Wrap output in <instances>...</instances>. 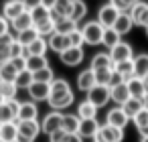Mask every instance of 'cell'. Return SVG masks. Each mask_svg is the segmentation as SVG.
<instances>
[{
    "mask_svg": "<svg viewBox=\"0 0 148 142\" xmlns=\"http://www.w3.org/2000/svg\"><path fill=\"white\" fill-rule=\"evenodd\" d=\"M140 27H148V6H146V10H144V14H142V19H140Z\"/></svg>",
    "mask_w": 148,
    "mask_h": 142,
    "instance_id": "obj_54",
    "label": "cell"
},
{
    "mask_svg": "<svg viewBox=\"0 0 148 142\" xmlns=\"http://www.w3.org/2000/svg\"><path fill=\"white\" fill-rule=\"evenodd\" d=\"M79 124H81V120H79L77 114H63V126L61 128L67 134H77L79 132Z\"/></svg>",
    "mask_w": 148,
    "mask_h": 142,
    "instance_id": "obj_29",
    "label": "cell"
},
{
    "mask_svg": "<svg viewBox=\"0 0 148 142\" xmlns=\"http://www.w3.org/2000/svg\"><path fill=\"white\" fill-rule=\"evenodd\" d=\"M85 14H87L85 2H83V0H73V8H71V14H69V16H71L75 23H79V21L85 19Z\"/></svg>",
    "mask_w": 148,
    "mask_h": 142,
    "instance_id": "obj_38",
    "label": "cell"
},
{
    "mask_svg": "<svg viewBox=\"0 0 148 142\" xmlns=\"http://www.w3.org/2000/svg\"><path fill=\"white\" fill-rule=\"evenodd\" d=\"M120 41H122V37H120L114 29H106V31H103V39H101V45H103V47L114 49Z\"/></svg>",
    "mask_w": 148,
    "mask_h": 142,
    "instance_id": "obj_39",
    "label": "cell"
},
{
    "mask_svg": "<svg viewBox=\"0 0 148 142\" xmlns=\"http://www.w3.org/2000/svg\"><path fill=\"white\" fill-rule=\"evenodd\" d=\"M108 2L114 6V8H118L120 12H128L132 6H130V2H128V0H108Z\"/></svg>",
    "mask_w": 148,
    "mask_h": 142,
    "instance_id": "obj_50",
    "label": "cell"
},
{
    "mask_svg": "<svg viewBox=\"0 0 148 142\" xmlns=\"http://www.w3.org/2000/svg\"><path fill=\"white\" fill-rule=\"evenodd\" d=\"M128 122H130V118L126 116V112L122 110V106H116V108H112V110L106 114V124H108V126H114V128L124 130V128L128 126Z\"/></svg>",
    "mask_w": 148,
    "mask_h": 142,
    "instance_id": "obj_7",
    "label": "cell"
},
{
    "mask_svg": "<svg viewBox=\"0 0 148 142\" xmlns=\"http://www.w3.org/2000/svg\"><path fill=\"white\" fill-rule=\"evenodd\" d=\"M65 142H83V138H81L79 134H69Z\"/></svg>",
    "mask_w": 148,
    "mask_h": 142,
    "instance_id": "obj_55",
    "label": "cell"
},
{
    "mask_svg": "<svg viewBox=\"0 0 148 142\" xmlns=\"http://www.w3.org/2000/svg\"><path fill=\"white\" fill-rule=\"evenodd\" d=\"M89 69L91 71H97V69H114V61H112L110 53H95L93 59H91Z\"/></svg>",
    "mask_w": 148,
    "mask_h": 142,
    "instance_id": "obj_24",
    "label": "cell"
},
{
    "mask_svg": "<svg viewBox=\"0 0 148 142\" xmlns=\"http://www.w3.org/2000/svg\"><path fill=\"white\" fill-rule=\"evenodd\" d=\"M130 2V6H134V4H138V2H142V0H128Z\"/></svg>",
    "mask_w": 148,
    "mask_h": 142,
    "instance_id": "obj_58",
    "label": "cell"
},
{
    "mask_svg": "<svg viewBox=\"0 0 148 142\" xmlns=\"http://www.w3.org/2000/svg\"><path fill=\"white\" fill-rule=\"evenodd\" d=\"M114 71L124 79V81H128V79H132L134 77V61L130 59V61H120V63H114Z\"/></svg>",
    "mask_w": 148,
    "mask_h": 142,
    "instance_id": "obj_26",
    "label": "cell"
},
{
    "mask_svg": "<svg viewBox=\"0 0 148 142\" xmlns=\"http://www.w3.org/2000/svg\"><path fill=\"white\" fill-rule=\"evenodd\" d=\"M110 57H112V61H114V63L130 61V59H134V49H132V45H130V43L120 41L114 49H110Z\"/></svg>",
    "mask_w": 148,
    "mask_h": 142,
    "instance_id": "obj_8",
    "label": "cell"
},
{
    "mask_svg": "<svg viewBox=\"0 0 148 142\" xmlns=\"http://www.w3.org/2000/svg\"><path fill=\"white\" fill-rule=\"evenodd\" d=\"M138 132H140V136H142V138H144V136H148V126H146V128H142V130H138Z\"/></svg>",
    "mask_w": 148,
    "mask_h": 142,
    "instance_id": "obj_56",
    "label": "cell"
},
{
    "mask_svg": "<svg viewBox=\"0 0 148 142\" xmlns=\"http://www.w3.org/2000/svg\"><path fill=\"white\" fill-rule=\"evenodd\" d=\"M16 67L12 65V61H6V63H0V81H16Z\"/></svg>",
    "mask_w": 148,
    "mask_h": 142,
    "instance_id": "obj_33",
    "label": "cell"
},
{
    "mask_svg": "<svg viewBox=\"0 0 148 142\" xmlns=\"http://www.w3.org/2000/svg\"><path fill=\"white\" fill-rule=\"evenodd\" d=\"M47 51H49V43H47V39H43V37H39L37 41H33V43L27 47V55H39V57H45Z\"/></svg>",
    "mask_w": 148,
    "mask_h": 142,
    "instance_id": "obj_28",
    "label": "cell"
},
{
    "mask_svg": "<svg viewBox=\"0 0 148 142\" xmlns=\"http://www.w3.org/2000/svg\"><path fill=\"white\" fill-rule=\"evenodd\" d=\"M81 35H83V43L85 45H99L101 43V39H103V27L97 23V21H89V23H85L81 29Z\"/></svg>",
    "mask_w": 148,
    "mask_h": 142,
    "instance_id": "obj_1",
    "label": "cell"
},
{
    "mask_svg": "<svg viewBox=\"0 0 148 142\" xmlns=\"http://www.w3.org/2000/svg\"><path fill=\"white\" fill-rule=\"evenodd\" d=\"M73 99H75V95H73V89L71 91H65V93H55V95H49V106H51V110H55V112H61V110H67L71 104H73Z\"/></svg>",
    "mask_w": 148,
    "mask_h": 142,
    "instance_id": "obj_9",
    "label": "cell"
},
{
    "mask_svg": "<svg viewBox=\"0 0 148 142\" xmlns=\"http://www.w3.org/2000/svg\"><path fill=\"white\" fill-rule=\"evenodd\" d=\"M33 79H35V81H41V83H51V81L55 79V75H53V69H51V67H45V69L35 71V73H33Z\"/></svg>",
    "mask_w": 148,
    "mask_h": 142,
    "instance_id": "obj_43",
    "label": "cell"
},
{
    "mask_svg": "<svg viewBox=\"0 0 148 142\" xmlns=\"http://www.w3.org/2000/svg\"><path fill=\"white\" fill-rule=\"evenodd\" d=\"M144 106H146V102L136 99V97H130V99H128V102L122 106V110H124V112H126V116L132 120V118H134V116H136V114H138V112H140Z\"/></svg>",
    "mask_w": 148,
    "mask_h": 142,
    "instance_id": "obj_36",
    "label": "cell"
},
{
    "mask_svg": "<svg viewBox=\"0 0 148 142\" xmlns=\"http://www.w3.org/2000/svg\"><path fill=\"white\" fill-rule=\"evenodd\" d=\"M83 47H69L67 51H63L61 55H59V59H61V63L63 65H67V67H75V65H79L81 61H83Z\"/></svg>",
    "mask_w": 148,
    "mask_h": 142,
    "instance_id": "obj_13",
    "label": "cell"
},
{
    "mask_svg": "<svg viewBox=\"0 0 148 142\" xmlns=\"http://www.w3.org/2000/svg\"><path fill=\"white\" fill-rule=\"evenodd\" d=\"M16 37H12V33L4 35L2 39H0V63H6L10 61V45Z\"/></svg>",
    "mask_w": 148,
    "mask_h": 142,
    "instance_id": "obj_30",
    "label": "cell"
},
{
    "mask_svg": "<svg viewBox=\"0 0 148 142\" xmlns=\"http://www.w3.org/2000/svg\"><path fill=\"white\" fill-rule=\"evenodd\" d=\"M140 142H148V136H144V138H140Z\"/></svg>",
    "mask_w": 148,
    "mask_h": 142,
    "instance_id": "obj_59",
    "label": "cell"
},
{
    "mask_svg": "<svg viewBox=\"0 0 148 142\" xmlns=\"http://www.w3.org/2000/svg\"><path fill=\"white\" fill-rule=\"evenodd\" d=\"M73 8V0H53V6H51V19L57 23L65 16L71 14Z\"/></svg>",
    "mask_w": 148,
    "mask_h": 142,
    "instance_id": "obj_14",
    "label": "cell"
},
{
    "mask_svg": "<svg viewBox=\"0 0 148 142\" xmlns=\"http://www.w3.org/2000/svg\"><path fill=\"white\" fill-rule=\"evenodd\" d=\"M132 122H134V126H136L138 130L146 128V126H148V106H144V108L132 118Z\"/></svg>",
    "mask_w": 148,
    "mask_h": 142,
    "instance_id": "obj_46",
    "label": "cell"
},
{
    "mask_svg": "<svg viewBox=\"0 0 148 142\" xmlns=\"http://www.w3.org/2000/svg\"><path fill=\"white\" fill-rule=\"evenodd\" d=\"M35 29H37L39 37H43V39H49L51 35H55V21H53V19H49V21H45V23L37 25Z\"/></svg>",
    "mask_w": 148,
    "mask_h": 142,
    "instance_id": "obj_40",
    "label": "cell"
},
{
    "mask_svg": "<svg viewBox=\"0 0 148 142\" xmlns=\"http://www.w3.org/2000/svg\"><path fill=\"white\" fill-rule=\"evenodd\" d=\"M77 116H79V120H91V118H95L97 116V108L91 104V102H81L79 106H77Z\"/></svg>",
    "mask_w": 148,
    "mask_h": 142,
    "instance_id": "obj_31",
    "label": "cell"
},
{
    "mask_svg": "<svg viewBox=\"0 0 148 142\" xmlns=\"http://www.w3.org/2000/svg\"><path fill=\"white\" fill-rule=\"evenodd\" d=\"M23 2H25V8H27V10H33V8H37V6H41L45 0H23Z\"/></svg>",
    "mask_w": 148,
    "mask_h": 142,
    "instance_id": "obj_53",
    "label": "cell"
},
{
    "mask_svg": "<svg viewBox=\"0 0 148 142\" xmlns=\"http://www.w3.org/2000/svg\"><path fill=\"white\" fill-rule=\"evenodd\" d=\"M18 106H21V102H16V99L0 104V126L8 124V122H16V118H18Z\"/></svg>",
    "mask_w": 148,
    "mask_h": 142,
    "instance_id": "obj_6",
    "label": "cell"
},
{
    "mask_svg": "<svg viewBox=\"0 0 148 142\" xmlns=\"http://www.w3.org/2000/svg\"><path fill=\"white\" fill-rule=\"evenodd\" d=\"M27 8H25V2L23 0H6V2L2 4V16L6 19V21H14L16 16H21L23 12H25Z\"/></svg>",
    "mask_w": 148,
    "mask_h": 142,
    "instance_id": "obj_12",
    "label": "cell"
},
{
    "mask_svg": "<svg viewBox=\"0 0 148 142\" xmlns=\"http://www.w3.org/2000/svg\"><path fill=\"white\" fill-rule=\"evenodd\" d=\"M31 102H47L51 95V83H41V81H33V85L27 89Z\"/></svg>",
    "mask_w": 148,
    "mask_h": 142,
    "instance_id": "obj_11",
    "label": "cell"
},
{
    "mask_svg": "<svg viewBox=\"0 0 148 142\" xmlns=\"http://www.w3.org/2000/svg\"><path fill=\"white\" fill-rule=\"evenodd\" d=\"M33 27H35V23H33V16H31L29 10H25L21 16H16V19L10 23V29H12L14 33H21V31H27V29H33Z\"/></svg>",
    "mask_w": 148,
    "mask_h": 142,
    "instance_id": "obj_22",
    "label": "cell"
},
{
    "mask_svg": "<svg viewBox=\"0 0 148 142\" xmlns=\"http://www.w3.org/2000/svg\"><path fill=\"white\" fill-rule=\"evenodd\" d=\"M18 57H27V47L21 45V43L14 39L12 45H10V59H18Z\"/></svg>",
    "mask_w": 148,
    "mask_h": 142,
    "instance_id": "obj_47",
    "label": "cell"
},
{
    "mask_svg": "<svg viewBox=\"0 0 148 142\" xmlns=\"http://www.w3.org/2000/svg\"><path fill=\"white\" fill-rule=\"evenodd\" d=\"M37 116H39V108H37V104H35V102H21L16 122H29V120H37Z\"/></svg>",
    "mask_w": 148,
    "mask_h": 142,
    "instance_id": "obj_18",
    "label": "cell"
},
{
    "mask_svg": "<svg viewBox=\"0 0 148 142\" xmlns=\"http://www.w3.org/2000/svg\"><path fill=\"white\" fill-rule=\"evenodd\" d=\"M122 140H124V130L108 124H101L97 134L93 136V142H122Z\"/></svg>",
    "mask_w": 148,
    "mask_h": 142,
    "instance_id": "obj_3",
    "label": "cell"
},
{
    "mask_svg": "<svg viewBox=\"0 0 148 142\" xmlns=\"http://www.w3.org/2000/svg\"><path fill=\"white\" fill-rule=\"evenodd\" d=\"M93 73H95V83L97 85H108L110 87L112 77H114V69H97Z\"/></svg>",
    "mask_w": 148,
    "mask_h": 142,
    "instance_id": "obj_42",
    "label": "cell"
},
{
    "mask_svg": "<svg viewBox=\"0 0 148 142\" xmlns=\"http://www.w3.org/2000/svg\"><path fill=\"white\" fill-rule=\"evenodd\" d=\"M67 136H69V134H67L63 128H59V130H55V132L49 134V142H65Z\"/></svg>",
    "mask_w": 148,
    "mask_h": 142,
    "instance_id": "obj_49",
    "label": "cell"
},
{
    "mask_svg": "<svg viewBox=\"0 0 148 142\" xmlns=\"http://www.w3.org/2000/svg\"><path fill=\"white\" fill-rule=\"evenodd\" d=\"M118 16H120V10L114 8L110 2H106V4L99 6V10H97V23H99L103 29H112V27L116 25Z\"/></svg>",
    "mask_w": 148,
    "mask_h": 142,
    "instance_id": "obj_4",
    "label": "cell"
},
{
    "mask_svg": "<svg viewBox=\"0 0 148 142\" xmlns=\"http://www.w3.org/2000/svg\"><path fill=\"white\" fill-rule=\"evenodd\" d=\"M69 43H71V47H83V35L79 29L69 33Z\"/></svg>",
    "mask_w": 148,
    "mask_h": 142,
    "instance_id": "obj_48",
    "label": "cell"
},
{
    "mask_svg": "<svg viewBox=\"0 0 148 142\" xmlns=\"http://www.w3.org/2000/svg\"><path fill=\"white\" fill-rule=\"evenodd\" d=\"M45 67H49L47 57H39V55H27V69H29L31 73L39 71V69H45Z\"/></svg>",
    "mask_w": 148,
    "mask_h": 142,
    "instance_id": "obj_35",
    "label": "cell"
},
{
    "mask_svg": "<svg viewBox=\"0 0 148 142\" xmlns=\"http://www.w3.org/2000/svg\"><path fill=\"white\" fill-rule=\"evenodd\" d=\"M99 122H97V118H91V120H81V124H79V136L81 138H93L95 134H97V130H99Z\"/></svg>",
    "mask_w": 148,
    "mask_h": 142,
    "instance_id": "obj_20",
    "label": "cell"
},
{
    "mask_svg": "<svg viewBox=\"0 0 148 142\" xmlns=\"http://www.w3.org/2000/svg\"><path fill=\"white\" fill-rule=\"evenodd\" d=\"M146 2H138V4H134L128 12H130V16H132V23L134 25H138L140 27V19H142V14H144V10H146Z\"/></svg>",
    "mask_w": 148,
    "mask_h": 142,
    "instance_id": "obj_44",
    "label": "cell"
},
{
    "mask_svg": "<svg viewBox=\"0 0 148 142\" xmlns=\"http://www.w3.org/2000/svg\"><path fill=\"white\" fill-rule=\"evenodd\" d=\"M63 126V114L61 112H49L45 118H43V122H41V132H45L47 136L51 134V132H55V130H59Z\"/></svg>",
    "mask_w": 148,
    "mask_h": 142,
    "instance_id": "obj_10",
    "label": "cell"
},
{
    "mask_svg": "<svg viewBox=\"0 0 148 142\" xmlns=\"http://www.w3.org/2000/svg\"><path fill=\"white\" fill-rule=\"evenodd\" d=\"M144 87H146V95H148V75L144 77Z\"/></svg>",
    "mask_w": 148,
    "mask_h": 142,
    "instance_id": "obj_57",
    "label": "cell"
},
{
    "mask_svg": "<svg viewBox=\"0 0 148 142\" xmlns=\"http://www.w3.org/2000/svg\"><path fill=\"white\" fill-rule=\"evenodd\" d=\"M146 37H148V27H146Z\"/></svg>",
    "mask_w": 148,
    "mask_h": 142,
    "instance_id": "obj_61",
    "label": "cell"
},
{
    "mask_svg": "<svg viewBox=\"0 0 148 142\" xmlns=\"http://www.w3.org/2000/svg\"><path fill=\"white\" fill-rule=\"evenodd\" d=\"M97 83H95V73L91 71V69H83L79 75H77V89L79 91H89L91 87H95Z\"/></svg>",
    "mask_w": 148,
    "mask_h": 142,
    "instance_id": "obj_19",
    "label": "cell"
},
{
    "mask_svg": "<svg viewBox=\"0 0 148 142\" xmlns=\"http://www.w3.org/2000/svg\"><path fill=\"white\" fill-rule=\"evenodd\" d=\"M18 136V122H8L0 126V142H16Z\"/></svg>",
    "mask_w": 148,
    "mask_h": 142,
    "instance_id": "obj_21",
    "label": "cell"
},
{
    "mask_svg": "<svg viewBox=\"0 0 148 142\" xmlns=\"http://www.w3.org/2000/svg\"><path fill=\"white\" fill-rule=\"evenodd\" d=\"M33 81H35V79H33V73H31L29 69H25V71H21V73L16 75V81H14V83H16L18 89H29V87L33 85Z\"/></svg>",
    "mask_w": 148,
    "mask_h": 142,
    "instance_id": "obj_41",
    "label": "cell"
},
{
    "mask_svg": "<svg viewBox=\"0 0 148 142\" xmlns=\"http://www.w3.org/2000/svg\"><path fill=\"white\" fill-rule=\"evenodd\" d=\"M29 12H31V16H33V23H35V27L51 19V8H49V6H45V4H41V6H37V8L29 10Z\"/></svg>",
    "mask_w": 148,
    "mask_h": 142,
    "instance_id": "obj_34",
    "label": "cell"
},
{
    "mask_svg": "<svg viewBox=\"0 0 148 142\" xmlns=\"http://www.w3.org/2000/svg\"><path fill=\"white\" fill-rule=\"evenodd\" d=\"M132 61H134V75L140 77V79H144L148 75V53H140Z\"/></svg>",
    "mask_w": 148,
    "mask_h": 142,
    "instance_id": "obj_25",
    "label": "cell"
},
{
    "mask_svg": "<svg viewBox=\"0 0 148 142\" xmlns=\"http://www.w3.org/2000/svg\"><path fill=\"white\" fill-rule=\"evenodd\" d=\"M47 43H49V49L55 51L57 55H61L63 51H67V49L71 47V43H69V35H61V33L51 35V37L47 39Z\"/></svg>",
    "mask_w": 148,
    "mask_h": 142,
    "instance_id": "obj_16",
    "label": "cell"
},
{
    "mask_svg": "<svg viewBox=\"0 0 148 142\" xmlns=\"http://www.w3.org/2000/svg\"><path fill=\"white\" fill-rule=\"evenodd\" d=\"M41 134V124L37 120L18 122V136L16 142H35V138Z\"/></svg>",
    "mask_w": 148,
    "mask_h": 142,
    "instance_id": "obj_2",
    "label": "cell"
},
{
    "mask_svg": "<svg viewBox=\"0 0 148 142\" xmlns=\"http://www.w3.org/2000/svg\"><path fill=\"white\" fill-rule=\"evenodd\" d=\"M126 85H128L130 97H136V99H142V102L148 99V95H146V87H144V79H140V77L134 75L132 79L126 81Z\"/></svg>",
    "mask_w": 148,
    "mask_h": 142,
    "instance_id": "obj_17",
    "label": "cell"
},
{
    "mask_svg": "<svg viewBox=\"0 0 148 142\" xmlns=\"http://www.w3.org/2000/svg\"><path fill=\"white\" fill-rule=\"evenodd\" d=\"M110 95H112V102H116V106H124V104L130 99V91H128L126 81L112 83V85H110Z\"/></svg>",
    "mask_w": 148,
    "mask_h": 142,
    "instance_id": "obj_15",
    "label": "cell"
},
{
    "mask_svg": "<svg viewBox=\"0 0 148 142\" xmlns=\"http://www.w3.org/2000/svg\"><path fill=\"white\" fill-rule=\"evenodd\" d=\"M10 61H12V65L16 67V71H18V73L27 69V57H18V59H10Z\"/></svg>",
    "mask_w": 148,
    "mask_h": 142,
    "instance_id": "obj_52",
    "label": "cell"
},
{
    "mask_svg": "<svg viewBox=\"0 0 148 142\" xmlns=\"http://www.w3.org/2000/svg\"><path fill=\"white\" fill-rule=\"evenodd\" d=\"M8 33H12L10 31V21H6L2 14H0V39H2L4 35H8Z\"/></svg>",
    "mask_w": 148,
    "mask_h": 142,
    "instance_id": "obj_51",
    "label": "cell"
},
{
    "mask_svg": "<svg viewBox=\"0 0 148 142\" xmlns=\"http://www.w3.org/2000/svg\"><path fill=\"white\" fill-rule=\"evenodd\" d=\"M132 27H134V23H132L130 12H120V16H118V21H116V25H114L112 29L122 37V35H128V33L132 31Z\"/></svg>",
    "mask_w": 148,
    "mask_h": 142,
    "instance_id": "obj_23",
    "label": "cell"
},
{
    "mask_svg": "<svg viewBox=\"0 0 148 142\" xmlns=\"http://www.w3.org/2000/svg\"><path fill=\"white\" fill-rule=\"evenodd\" d=\"M16 93H18V87L14 81H0V95H2L4 102L16 99Z\"/></svg>",
    "mask_w": 148,
    "mask_h": 142,
    "instance_id": "obj_32",
    "label": "cell"
},
{
    "mask_svg": "<svg viewBox=\"0 0 148 142\" xmlns=\"http://www.w3.org/2000/svg\"><path fill=\"white\" fill-rule=\"evenodd\" d=\"M65 91H71V85L67 79H53L51 81V95L55 93H65Z\"/></svg>",
    "mask_w": 148,
    "mask_h": 142,
    "instance_id": "obj_45",
    "label": "cell"
},
{
    "mask_svg": "<svg viewBox=\"0 0 148 142\" xmlns=\"http://www.w3.org/2000/svg\"><path fill=\"white\" fill-rule=\"evenodd\" d=\"M77 29H79V23H75L71 16H65V19L55 23V33H61V35H69V33H73Z\"/></svg>",
    "mask_w": 148,
    "mask_h": 142,
    "instance_id": "obj_27",
    "label": "cell"
},
{
    "mask_svg": "<svg viewBox=\"0 0 148 142\" xmlns=\"http://www.w3.org/2000/svg\"><path fill=\"white\" fill-rule=\"evenodd\" d=\"M110 99H112V95H110V87L108 85H95V87H91L87 91V102H91L97 110L103 108Z\"/></svg>",
    "mask_w": 148,
    "mask_h": 142,
    "instance_id": "obj_5",
    "label": "cell"
},
{
    "mask_svg": "<svg viewBox=\"0 0 148 142\" xmlns=\"http://www.w3.org/2000/svg\"><path fill=\"white\" fill-rule=\"evenodd\" d=\"M39 39V33H37V29L33 27V29H27V31H21V33H16V41L21 43V45H25V47H29L33 41H37Z\"/></svg>",
    "mask_w": 148,
    "mask_h": 142,
    "instance_id": "obj_37",
    "label": "cell"
},
{
    "mask_svg": "<svg viewBox=\"0 0 148 142\" xmlns=\"http://www.w3.org/2000/svg\"><path fill=\"white\" fill-rule=\"evenodd\" d=\"M2 102H4V99H2V95H0V104H2Z\"/></svg>",
    "mask_w": 148,
    "mask_h": 142,
    "instance_id": "obj_60",
    "label": "cell"
}]
</instances>
